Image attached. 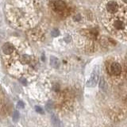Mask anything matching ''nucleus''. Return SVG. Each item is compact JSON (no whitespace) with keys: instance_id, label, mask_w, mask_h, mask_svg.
Returning <instances> with one entry per match:
<instances>
[{"instance_id":"1","label":"nucleus","mask_w":127,"mask_h":127,"mask_svg":"<svg viewBox=\"0 0 127 127\" xmlns=\"http://www.w3.org/2000/svg\"><path fill=\"white\" fill-rule=\"evenodd\" d=\"M8 21L16 28H30L38 20L37 6L34 0H10L6 5Z\"/></svg>"},{"instance_id":"2","label":"nucleus","mask_w":127,"mask_h":127,"mask_svg":"<svg viewBox=\"0 0 127 127\" xmlns=\"http://www.w3.org/2000/svg\"><path fill=\"white\" fill-rule=\"evenodd\" d=\"M22 45L14 46V49L9 55H2L3 63L7 71L15 77H25L34 70L37 60L33 55L26 53Z\"/></svg>"},{"instance_id":"3","label":"nucleus","mask_w":127,"mask_h":127,"mask_svg":"<svg viewBox=\"0 0 127 127\" xmlns=\"http://www.w3.org/2000/svg\"><path fill=\"white\" fill-rule=\"evenodd\" d=\"M106 28L111 33L120 39L127 40V14L120 11L110 14L102 20Z\"/></svg>"},{"instance_id":"4","label":"nucleus","mask_w":127,"mask_h":127,"mask_svg":"<svg viewBox=\"0 0 127 127\" xmlns=\"http://www.w3.org/2000/svg\"><path fill=\"white\" fill-rule=\"evenodd\" d=\"M122 65L117 59H109L106 62V71L108 76L118 78L122 75Z\"/></svg>"},{"instance_id":"5","label":"nucleus","mask_w":127,"mask_h":127,"mask_svg":"<svg viewBox=\"0 0 127 127\" xmlns=\"http://www.w3.org/2000/svg\"><path fill=\"white\" fill-rule=\"evenodd\" d=\"M50 6L52 10L58 14H63L67 9L66 3L62 0H53L51 2Z\"/></svg>"},{"instance_id":"6","label":"nucleus","mask_w":127,"mask_h":127,"mask_svg":"<svg viewBox=\"0 0 127 127\" xmlns=\"http://www.w3.org/2000/svg\"><path fill=\"white\" fill-rule=\"evenodd\" d=\"M120 8L121 6H119V4L116 1H113V0H110V1L107 2L106 4V11L110 14H114L118 13V12L120 11Z\"/></svg>"},{"instance_id":"7","label":"nucleus","mask_w":127,"mask_h":127,"mask_svg":"<svg viewBox=\"0 0 127 127\" xmlns=\"http://www.w3.org/2000/svg\"><path fill=\"white\" fill-rule=\"evenodd\" d=\"M28 36H29V37L30 39L33 40V41H40V40L43 39V37H44V34L41 31V30L37 29V28L29 31Z\"/></svg>"},{"instance_id":"8","label":"nucleus","mask_w":127,"mask_h":127,"mask_svg":"<svg viewBox=\"0 0 127 127\" xmlns=\"http://www.w3.org/2000/svg\"><path fill=\"white\" fill-rule=\"evenodd\" d=\"M98 71L95 70L91 75V77L89 79V80L87 81V87H95L97 84L98 82Z\"/></svg>"},{"instance_id":"9","label":"nucleus","mask_w":127,"mask_h":127,"mask_svg":"<svg viewBox=\"0 0 127 127\" xmlns=\"http://www.w3.org/2000/svg\"><path fill=\"white\" fill-rule=\"evenodd\" d=\"M14 45L13 44L9 43V42L5 43L2 48V55H9L14 51Z\"/></svg>"},{"instance_id":"10","label":"nucleus","mask_w":127,"mask_h":127,"mask_svg":"<svg viewBox=\"0 0 127 127\" xmlns=\"http://www.w3.org/2000/svg\"><path fill=\"white\" fill-rule=\"evenodd\" d=\"M50 64L52 67H55V68H57V67H59V64H60L59 60L55 57H52L50 58Z\"/></svg>"},{"instance_id":"11","label":"nucleus","mask_w":127,"mask_h":127,"mask_svg":"<svg viewBox=\"0 0 127 127\" xmlns=\"http://www.w3.org/2000/svg\"><path fill=\"white\" fill-rule=\"evenodd\" d=\"M99 88L102 91H106L107 89V85H106V83L105 81L104 78H101L100 79V83H99Z\"/></svg>"},{"instance_id":"12","label":"nucleus","mask_w":127,"mask_h":127,"mask_svg":"<svg viewBox=\"0 0 127 127\" xmlns=\"http://www.w3.org/2000/svg\"><path fill=\"white\" fill-rule=\"evenodd\" d=\"M52 119H53V122L54 123L55 126H59L60 123H59V119L57 118V116H55V115H53V117H52Z\"/></svg>"},{"instance_id":"13","label":"nucleus","mask_w":127,"mask_h":127,"mask_svg":"<svg viewBox=\"0 0 127 127\" xmlns=\"http://www.w3.org/2000/svg\"><path fill=\"white\" fill-rule=\"evenodd\" d=\"M18 118H19V114L17 110H15L14 112V114H13V119L14 121H17Z\"/></svg>"},{"instance_id":"14","label":"nucleus","mask_w":127,"mask_h":127,"mask_svg":"<svg viewBox=\"0 0 127 127\" xmlns=\"http://www.w3.org/2000/svg\"><path fill=\"white\" fill-rule=\"evenodd\" d=\"M2 104H3V96L1 94V91H0V110H1L2 107Z\"/></svg>"},{"instance_id":"15","label":"nucleus","mask_w":127,"mask_h":127,"mask_svg":"<svg viewBox=\"0 0 127 127\" xmlns=\"http://www.w3.org/2000/svg\"><path fill=\"white\" fill-rule=\"evenodd\" d=\"M59 35V31L57 30H53V32H52V36L53 37H57Z\"/></svg>"},{"instance_id":"16","label":"nucleus","mask_w":127,"mask_h":127,"mask_svg":"<svg viewBox=\"0 0 127 127\" xmlns=\"http://www.w3.org/2000/svg\"><path fill=\"white\" fill-rule=\"evenodd\" d=\"M36 110H37V112H38V113H41V114H43V113H44L43 110H42V109L41 108V107L36 106Z\"/></svg>"},{"instance_id":"17","label":"nucleus","mask_w":127,"mask_h":127,"mask_svg":"<svg viewBox=\"0 0 127 127\" xmlns=\"http://www.w3.org/2000/svg\"><path fill=\"white\" fill-rule=\"evenodd\" d=\"M18 107H21V108H23L24 107V104H23V102H18Z\"/></svg>"},{"instance_id":"18","label":"nucleus","mask_w":127,"mask_h":127,"mask_svg":"<svg viewBox=\"0 0 127 127\" xmlns=\"http://www.w3.org/2000/svg\"><path fill=\"white\" fill-rule=\"evenodd\" d=\"M122 2H124V3H126V4H127V0H122Z\"/></svg>"},{"instance_id":"19","label":"nucleus","mask_w":127,"mask_h":127,"mask_svg":"<svg viewBox=\"0 0 127 127\" xmlns=\"http://www.w3.org/2000/svg\"><path fill=\"white\" fill-rule=\"evenodd\" d=\"M126 73H127V62L126 64Z\"/></svg>"}]
</instances>
